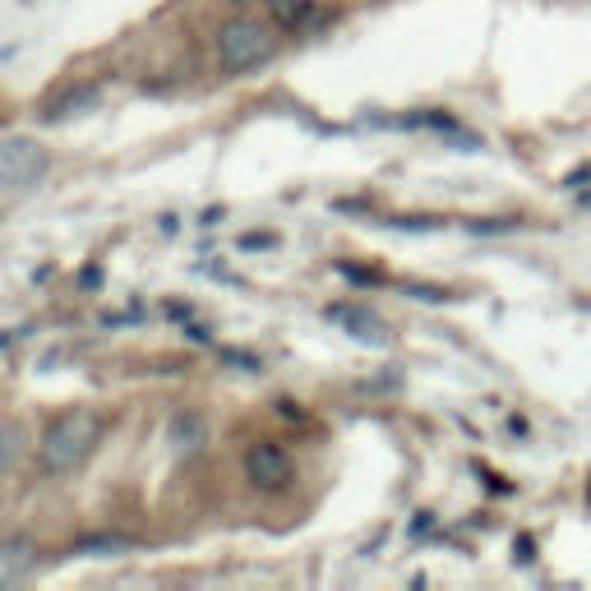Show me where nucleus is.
Listing matches in <instances>:
<instances>
[{"label": "nucleus", "instance_id": "nucleus-1", "mask_svg": "<svg viewBox=\"0 0 591 591\" xmlns=\"http://www.w3.org/2000/svg\"><path fill=\"white\" fill-rule=\"evenodd\" d=\"M97 439H102V421H97L88 407H70L42 430V439H37V462H42L47 476H65V471L84 467L88 453L97 448Z\"/></svg>", "mask_w": 591, "mask_h": 591}, {"label": "nucleus", "instance_id": "nucleus-2", "mask_svg": "<svg viewBox=\"0 0 591 591\" xmlns=\"http://www.w3.org/2000/svg\"><path fill=\"white\" fill-rule=\"evenodd\" d=\"M278 51V37L268 33L259 19H227L218 28V70L222 74H245L254 65L273 61Z\"/></svg>", "mask_w": 591, "mask_h": 591}, {"label": "nucleus", "instance_id": "nucleus-3", "mask_svg": "<svg viewBox=\"0 0 591 591\" xmlns=\"http://www.w3.org/2000/svg\"><path fill=\"white\" fill-rule=\"evenodd\" d=\"M245 481L254 490H268V495H278L291 485V458L287 448L273 444V439H259V444L245 448Z\"/></svg>", "mask_w": 591, "mask_h": 591}, {"label": "nucleus", "instance_id": "nucleus-4", "mask_svg": "<svg viewBox=\"0 0 591 591\" xmlns=\"http://www.w3.org/2000/svg\"><path fill=\"white\" fill-rule=\"evenodd\" d=\"M47 171V153L33 139H5L0 144V190H24Z\"/></svg>", "mask_w": 591, "mask_h": 591}, {"label": "nucleus", "instance_id": "nucleus-5", "mask_svg": "<svg viewBox=\"0 0 591 591\" xmlns=\"http://www.w3.org/2000/svg\"><path fill=\"white\" fill-rule=\"evenodd\" d=\"M167 444H171L176 458H194V453H204V444H208L204 416H199V411H176L171 425H167Z\"/></svg>", "mask_w": 591, "mask_h": 591}, {"label": "nucleus", "instance_id": "nucleus-6", "mask_svg": "<svg viewBox=\"0 0 591 591\" xmlns=\"http://www.w3.org/2000/svg\"><path fill=\"white\" fill-rule=\"evenodd\" d=\"M324 319H328V324H338V328H347V333H351L356 342L384 347V324H379V319H374L370 310H361V305H328Z\"/></svg>", "mask_w": 591, "mask_h": 591}, {"label": "nucleus", "instance_id": "nucleus-7", "mask_svg": "<svg viewBox=\"0 0 591 591\" xmlns=\"http://www.w3.org/2000/svg\"><path fill=\"white\" fill-rule=\"evenodd\" d=\"M33 564H37V545L28 541V536H5V541H0V587L28 578Z\"/></svg>", "mask_w": 591, "mask_h": 591}, {"label": "nucleus", "instance_id": "nucleus-8", "mask_svg": "<svg viewBox=\"0 0 591 591\" xmlns=\"http://www.w3.org/2000/svg\"><path fill=\"white\" fill-rule=\"evenodd\" d=\"M97 102H102V88H97V84H79V88H70L65 97H56L42 121H47V125H61V121H70V116H79V111L97 107Z\"/></svg>", "mask_w": 591, "mask_h": 591}, {"label": "nucleus", "instance_id": "nucleus-9", "mask_svg": "<svg viewBox=\"0 0 591 591\" xmlns=\"http://www.w3.org/2000/svg\"><path fill=\"white\" fill-rule=\"evenodd\" d=\"M268 14L273 24L296 33V28H310L314 24V0H268Z\"/></svg>", "mask_w": 591, "mask_h": 591}, {"label": "nucleus", "instance_id": "nucleus-10", "mask_svg": "<svg viewBox=\"0 0 591 591\" xmlns=\"http://www.w3.org/2000/svg\"><path fill=\"white\" fill-rule=\"evenodd\" d=\"M134 541H125V536H84V541L74 545L79 555H121V550H130Z\"/></svg>", "mask_w": 591, "mask_h": 591}, {"label": "nucleus", "instance_id": "nucleus-11", "mask_svg": "<svg viewBox=\"0 0 591 591\" xmlns=\"http://www.w3.org/2000/svg\"><path fill=\"white\" fill-rule=\"evenodd\" d=\"M19 439H24V430L14 421H0V467H10L14 458H19Z\"/></svg>", "mask_w": 591, "mask_h": 591}, {"label": "nucleus", "instance_id": "nucleus-12", "mask_svg": "<svg viewBox=\"0 0 591 591\" xmlns=\"http://www.w3.org/2000/svg\"><path fill=\"white\" fill-rule=\"evenodd\" d=\"M222 361H227V365H241V370L245 374H254V370H259V356H250V351H222Z\"/></svg>", "mask_w": 591, "mask_h": 591}, {"label": "nucleus", "instance_id": "nucleus-13", "mask_svg": "<svg viewBox=\"0 0 591 591\" xmlns=\"http://www.w3.org/2000/svg\"><path fill=\"white\" fill-rule=\"evenodd\" d=\"M268 245H273V236H241V250H268Z\"/></svg>", "mask_w": 591, "mask_h": 591}, {"label": "nucleus", "instance_id": "nucleus-14", "mask_svg": "<svg viewBox=\"0 0 591 591\" xmlns=\"http://www.w3.org/2000/svg\"><path fill=\"white\" fill-rule=\"evenodd\" d=\"M278 411H282V416H287V421H305V411L296 407V402H291V398H282V402H278Z\"/></svg>", "mask_w": 591, "mask_h": 591}, {"label": "nucleus", "instance_id": "nucleus-15", "mask_svg": "<svg viewBox=\"0 0 591 591\" xmlns=\"http://www.w3.org/2000/svg\"><path fill=\"white\" fill-rule=\"evenodd\" d=\"M582 181H591V167H582V171H573V176H568V185H582Z\"/></svg>", "mask_w": 591, "mask_h": 591}, {"label": "nucleus", "instance_id": "nucleus-16", "mask_svg": "<svg viewBox=\"0 0 591 591\" xmlns=\"http://www.w3.org/2000/svg\"><path fill=\"white\" fill-rule=\"evenodd\" d=\"M231 5H236V10H245V5H254V0H231Z\"/></svg>", "mask_w": 591, "mask_h": 591}]
</instances>
